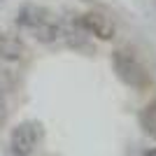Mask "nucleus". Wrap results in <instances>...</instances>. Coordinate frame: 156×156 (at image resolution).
Listing matches in <instances>:
<instances>
[{
    "mask_svg": "<svg viewBox=\"0 0 156 156\" xmlns=\"http://www.w3.org/2000/svg\"><path fill=\"white\" fill-rule=\"evenodd\" d=\"M112 68L117 72V77L130 89H147L149 86V75L142 68V63L126 49L112 51Z\"/></svg>",
    "mask_w": 156,
    "mask_h": 156,
    "instance_id": "obj_1",
    "label": "nucleus"
},
{
    "mask_svg": "<svg viewBox=\"0 0 156 156\" xmlns=\"http://www.w3.org/2000/svg\"><path fill=\"white\" fill-rule=\"evenodd\" d=\"M26 56V44L19 35L0 30V61L5 63H19Z\"/></svg>",
    "mask_w": 156,
    "mask_h": 156,
    "instance_id": "obj_5",
    "label": "nucleus"
},
{
    "mask_svg": "<svg viewBox=\"0 0 156 156\" xmlns=\"http://www.w3.org/2000/svg\"><path fill=\"white\" fill-rule=\"evenodd\" d=\"M142 156H156V147H149V149H144Z\"/></svg>",
    "mask_w": 156,
    "mask_h": 156,
    "instance_id": "obj_9",
    "label": "nucleus"
},
{
    "mask_svg": "<svg viewBox=\"0 0 156 156\" xmlns=\"http://www.w3.org/2000/svg\"><path fill=\"white\" fill-rule=\"evenodd\" d=\"M49 21V9L42 5H35V2H26V5L19 7V12H16V26L23 28V30L33 33L37 30L42 23Z\"/></svg>",
    "mask_w": 156,
    "mask_h": 156,
    "instance_id": "obj_4",
    "label": "nucleus"
},
{
    "mask_svg": "<svg viewBox=\"0 0 156 156\" xmlns=\"http://www.w3.org/2000/svg\"><path fill=\"white\" fill-rule=\"evenodd\" d=\"M77 23L86 35H93L96 40H103V42H110L117 35V23L107 14H100V12H84Z\"/></svg>",
    "mask_w": 156,
    "mask_h": 156,
    "instance_id": "obj_3",
    "label": "nucleus"
},
{
    "mask_svg": "<svg viewBox=\"0 0 156 156\" xmlns=\"http://www.w3.org/2000/svg\"><path fill=\"white\" fill-rule=\"evenodd\" d=\"M137 121H140V128L144 130V135H149L156 140V100L147 103L137 114Z\"/></svg>",
    "mask_w": 156,
    "mask_h": 156,
    "instance_id": "obj_7",
    "label": "nucleus"
},
{
    "mask_svg": "<svg viewBox=\"0 0 156 156\" xmlns=\"http://www.w3.org/2000/svg\"><path fill=\"white\" fill-rule=\"evenodd\" d=\"M154 2H156V0H154Z\"/></svg>",
    "mask_w": 156,
    "mask_h": 156,
    "instance_id": "obj_10",
    "label": "nucleus"
},
{
    "mask_svg": "<svg viewBox=\"0 0 156 156\" xmlns=\"http://www.w3.org/2000/svg\"><path fill=\"white\" fill-rule=\"evenodd\" d=\"M7 114H9V105H7V96L2 91V86H0V124L7 121Z\"/></svg>",
    "mask_w": 156,
    "mask_h": 156,
    "instance_id": "obj_8",
    "label": "nucleus"
},
{
    "mask_svg": "<svg viewBox=\"0 0 156 156\" xmlns=\"http://www.w3.org/2000/svg\"><path fill=\"white\" fill-rule=\"evenodd\" d=\"M33 37L37 40V42H42V44H54V42H58V40L65 37V28L61 26V23L49 19L47 23H42L37 30H33Z\"/></svg>",
    "mask_w": 156,
    "mask_h": 156,
    "instance_id": "obj_6",
    "label": "nucleus"
},
{
    "mask_svg": "<svg viewBox=\"0 0 156 156\" xmlns=\"http://www.w3.org/2000/svg\"><path fill=\"white\" fill-rule=\"evenodd\" d=\"M42 140V126L37 121H21L9 133V151L14 156H30Z\"/></svg>",
    "mask_w": 156,
    "mask_h": 156,
    "instance_id": "obj_2",
    "label": "nucleus"
}]
</instances>
